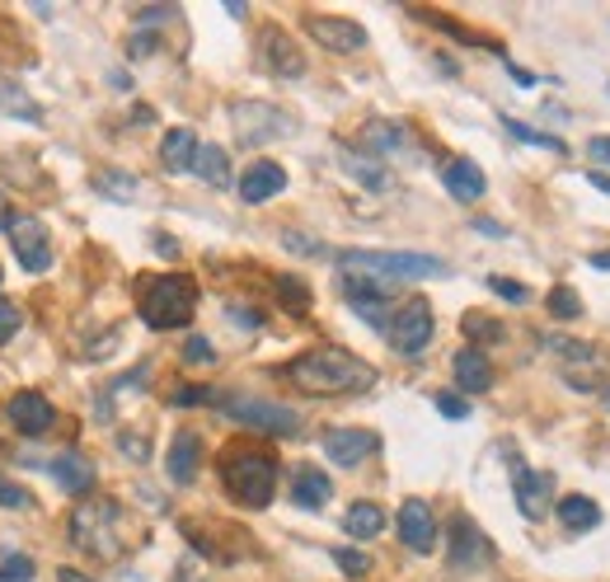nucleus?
Instances as JSON below:
<instances>
[{
	"label": "nucleus",
	"mask_w": 610,
	"mask_h": 582,
	"mask_svg": "<svg viewBox=\"0 0 610 582\" xmlns=\"http://www.w3.org/2000/svg\"><path fill=\"white\" fill-rule=\"evenodd\" d=\"M432 404H437V414H446V418H469V404L456 395V391H437V399H432Z\"/></svg>",
	"instance_id": "nucleus-37"
},
{
	"label": "nucleus",
	"mask_w": 610,
	"mask_h": 582,
	"mask_svg": "<svg viewBox=\"0 0 610 582\" xmlns=\"http://www.w3.org/2000/svg\"><path fill=\"white\" fill-rule=\"evenodd\" d=\"M399 540H404L413 554L437 550V517H432V507L423 498H409L399 507Z\"/></svg>",
	"instance_id": "nucleus-15"
},
{
	"label": "nucleus",
	"mask_w": 610,
	"mask_h": 582,
	"mask_svg": "<svg viewBox=\"0 0 610 582\" xmlns=\"http://www.w3.org/2000/svg\"><path fill=\"white\" fill-rule=\"evenodd\" d=\"M193 174H202V179L212 184V188H225V184H231V155H225L221 146H202Z\"/></svg>",
	"instance_id": "nucleus-29"
},
{
	"label": "nucleus",
	"mask_w": 610,
	"mask_h": 582,
	"mask_svg": "<svg viewBox=\"0 0 610 582\" xmlns=\"http://www.w3.org/2000/svg\"><path fill=\"white\" fill-rule=\"evenodd\" d=\"M512 488H517V507H521V517H531L540 521L550 513V493H554V474L550 470H531L521 455H512Z\"/></svg>",
	"instance_id": "nucleus-11"
},
{
	"label": "nucleus",
	"mask_w": 610,
	"mask_h": 582,
	"mask_svg": "<svg viewBox=\"0 0 610 582\" xmlns=\"http://www.w3.org/2000/svg\"><path fill=\"white\" fill-rule=\"evenodd\" d=\"M198 315V287L184 273H160L142 282V320L151 329H184Z\"/></svg>",
	"instance_id": "nucleus-5"
},
{
	"label": "nucleus",
	"mask_w": 610,
	"mask_h": 582,
	"mask_svg": "<svg viewBox=\"0 0 610 582\" xmlns=\"http://www.w3.org/2000/svg\"><path fill=\"white\" fill-rule=\"evenodd\" d=\"M277 292H282V296H291V310H296V315H306L310 296H306V287H301V282H296V277H277Z\"/></svg>",
	"instance_id": "nucleus-39"
},
{
	"label": "nucleus",
	"mask_w": 610,
	"mask_h": 582,
	"mask_svg": "<svg viewBox=\"0 0 610 582\" xmlns=\"http://www.w3.org/2000/svg\"><path fill=\"white\" fill-rule=\"evenodd\" d=\"M264 57H268V66L277 70V76H287V80H296L306 70V57H301V47H296L287 33H277V29H268L264 33Z\"/></svg>",
	"instance_id": "nucleus-24"
},
{
	"label": "nucleus",
	"mask_w": 610,
	"mask_h": 582,
	"mask_svg": "<svg viewBox=\"0 0 610 582\" xmlns=\"http://www.w3.org/2000/svg\"><path fill=\"white\" fill-rule=\"evenodd\" d=\"M95 188L103 193V198H113V202H132L136 188H142V179H136V174H122V169H99Z\"/></svg>",
	"instance_id": "nucleus-30"
},
{
	"label": "nucleus",
	"mask_w": 610,
	"mask_h": 582,
	"mask_svg": "<svg viewBox=\"0 0 610 582\" xmlns=\"http://www.w3.org/2000/svg\"><path fill=\"white\" fill-rule=\"evenodd\" d=\"M231 122H235L240 146H264V141H277V136L296 132L291 113L277 109V103H264V99H240L231 109Z\"/></svg>",
	"instance_id": "nucleus-7"
},
{
	"label": "nucleus",
	"mask_w": 610,
	"mask_h": 582,
	"mask_svg": "<svg viewBox=\"0 0 610 582\" xmlns=\"http://www.w3.org/2000/svg\"><path fill=\"white\" fill-rule=\"evenodd\" d=\"M334 563L347 578H366V573H371V559H366L362 550H347V545H343V550H334Z\"/></svg>",
	"instance_id": "nucleus-35"
},
{
	"label": "nucleus",
	"mask_w": 610,
	"mask_h": 582,
	"mask_svg": "<svg viewBox=\"0 0 610 582\" xmlns=\"http://www.w3.org/2000/svg\"><path fill=\"white\" fill-rule=\"evenodd\" d=\"M508 132H512L517 141H531V146H550L554 155H568V146H564L559 136H550V132H531V128H521L517 118H508Z\"/></svg>",
	"instance_id": "nucleus-33"
},
{
	"label": "nucleus",
	"mask_w": 610,
	"mask_h": 582,
	"mask_svg": "<svg viewBox=\"0 0 610 582\" xmlns=\"http://www.w3.org/2000/svg\"><path fill=\"white\" fill-rule=\"evenodd\" d=\"M0 226H10V207H5V193H0Z\"/></svg>",
	"instance_id": "nucleus-48"
},
{
	"label": "nucleus",
	"mask_w": 610,
	"mask_h": 582,
	"mask_svg": "<svg viewBox=\"0 0 610 582\" xmlns=\"http://www.w3.org/2000/svg\"><path fill=\"white\" fill-rule=\"evenodd\" d=\"M282 376L306 395H357L366 385H376V366L339 343H320V348H306L301 358H291L282 366Z\"/></svg>",
	"instance_id": "nucleus-1"
},
{
	"label": "nucleus",
	"mask_w": 610,
	"mask_h": 582,
	"mask_svg": "<svg viewBox=\"0 0 610 582\" xmlns=\"http://www.w3.org/2000/svg\"><path fill=\"white\" fill-rule=\"evenodd\" d=\"M132 57H146V52H155V39H151V33H132Z\"/></svg>",
	"instance_id": "nucleus-43"
},
{
	"label": "nucleus",
	"mask_w": 610,
	"mask_h": 582,
	"mask_svg": "<svg viewBox=\"0 0 610 582\" xmlns=\"http://www.w3.org/2000/svg\"><path fill=\"white\" fill-rule=\"evenodd\" d=\"M488 287H493L498 296H502V301H526V287H521V282H512V277H493V282H488Z\"/></svg>",
	"instance_id": "nucleus-40"
},
{
	"label": "nucleus",
	"mask_w": 610,
	"mask_h": 582,
	"mask_svg": "<svg viewBox=\"0 0 610 582\" xmlns=\"http://www.w3.org/2000/svg\"><path fill=\"white\" fill-rule=\"evenodd\" d=\"M362 146L376 155V161H390V155H409L413 151V136L399 118H371L362 128Z\"/></svg>",
	"instance_id": "nucleus-16"
},
{
	"label": "nucleus",
	"mask_w": 610,
	"mask_h": 582,
	"mask_svg": "<svg viewBox=\"0 0 610 582\" xmlns=\"http://www.w3.org/2000/svg\"><path fill=\"white\" fill-rule=\"evenodd\" d=\"M0 113H5V118H20V122H33V128H38V122H43V103L33 99L20 80L0 76Z\"/></svg>",
	"instance_id": "nucleus-25"
},
{
	"label": "nucleus",
	"mask_w": 610,
	"mask_h": 582,
	"mask_svg": "<svg viewBox=\"0 0 610 582\" xmlns=\"http://www.w3.org/2000/svg\"><path fill=\"white\" fill-rule=\"evenodd\" d=\"M591 268H601V273H610V250H601V254H591Z\"/></svg>",
	"instance_id": "nucleus-47"
},
{
	"label": "nucleus",
	"mask_w": 610,
	"mask_h": 582,
	"mask_svg": "<svg viewBox=\"0 0 610 582\" xmlns=\"http://www.w3.org/2000/svg\"><path fill=\"white\" fill-rule=\"evenodd\" d=\"M320 447H324V455L334 465H362L366 455H376V432H366V428H329L324 437H320Z\"/></svg>",
	"instance_id": "nucleus-14"
},
{
	"label": "nucleus",
	"mask_w": 610,
	"mask_h": 582,
	"mask_svg": "<svg viewBox=\"0 0 610 582\" xmlns=\"http://www.w3.org/2000/svg\"><path fill=\"white\" fill-rule=\"evenodd\" d=\"M475 231H484V235H493V240H498V235H508V231H502L498 221H475Z\"/></svg>",
	"instance_id": "nucleus-46"
},
{
	"label": "nucleus",
	"mask_w": 610,
	"mask_h": 582,
	"mask_svg": "<svg viewBox=\"0 0 610 582\" xmlns=\"http://www.w3.org/2000/svg\"><path fill=\"white\" fill-rule=\"evenodd\" d=\"M5 418H10V428L14 432H24V437H43L52 422H57V409H52V399L38 395V391H20V395H10L5 404Z\"/></svg>",
	"instance_id": "nucleus-13"
},
{
	"label": "nucleus",
	"mask_w": 610,
	"mask_h": 582,
	"mask_svg": "<svg viewBox=\"0 0 610 582\" xmlns=\"http://www.w3.org/2000/svg\"><path fill=\"white\" fill-rule=\"evenodd\" d=\"M198 136L188 132V128H174V132H165V141H160V165L169 169V174H184V169H193L198 165Z\"/></svg>",
	"instance_id": "nucleus-23"
},
{
	"label": "nucleus",
	"mask_w": 610,
	"mask_h": 582,
	"mask_svg": "<svg viewBox=\"0 0 610 582\" xmlns=\"http://www.w3.org/2000/svg\"><path fill=\"white\" fill-rule=\"evenodd\" d=\"M287 188V169L277 165V161H254L249 169L240 174V198L249 202V207H258V202H268V198H277V193Z\"/></svg>",
	"instance_id": "nucleus-17"
},
{
	"label": "nucleus",
	"mask_w": 610,
	"mask_h": 582,
	"mask_svg": "<svg viewBox=\"0 0 610 582\" xmlns=\"http://www.w3.org/2000/svg\"><path fill=\"white\" fill-rule=\"evenodd\" d=\"M0 507H29V493L20 484H5L0 480Z\"/></svg>",
	"instance_id": "nucleus-41"
},
{
	"label": "nucleus",
	"mask_w": 610,
	"mask_h": 582,
	"mask_svg": "<svg viewBox=\"0 0 610 582\" xmlns=\"http://www.w3.org/2000/svg\"><path fill=\"white\" fill-rule=\"evenodd\" d=\"M386 333H390V348L399 352V358H418V352L432 343V333H437L432 306L423 301V296H409V301H399Z\"/></svg>",
	"instance_id": "nucleus-8"
},
{
	"label": "nucleus",
	"mask_w": 610,
	"mask_h": 582,
	"mask_svg": "<svg viewBox=\"0 0 610 582\" xmlns=\"http://www.w3.org/2000/svg\"><path fill=\"white\" fill-rule=\"evenodd\" d=\"M212 404L225 418H235L240 428H254V432H268V437L301 432V414L287 409V404H273V399H258V395H217Z\"/></svg>",
	"instance_id": "nucleus-6"
},
{
	"label": "nucleus",
	"mask_w": 610,
	"mask_h": 582,
	"mask_svg": "<svg viewBox=\"0 0 610 582\" xmlns=\"http://www.w3.org/2000/svg\"><path fill=\"white\" fill-rule=\"evenodd\" d=\"M606 404H610V391H606Z\"/></svg>",
	"instance_id": "nucleus-49"
},
{
	"label": "nucleus",
	"mask_w": 610,
	"mask_h": 582,
	"mask_svg": "<svg viewBox=\"0 0 610 582\" xmlns=\"http://www.w3.org/2000/svg\"><path fill=\"white\" fill-rule=\"evenodd\" d=\"M442 184H446V193L456 202H479L488 193V179H484V169L475 161H446L442 165Z\"/></svg>",
	"instance_id": "nucleus-20"
},
{
	"label": "nucleus",
	"mask_w": 610,
	"mask_h": 582,
	"mask_svg": "<svg viewBox=\"0 0 610 582\" xmlns=\"http://www.w3.org/2000/svg\"><path fill=\"white\" fill-rule=\"evenodd\" d=\"M550 315H554V320H578V315H583L578 292H573V287H554L550 292Z\"/></svg>",
	"instance_id": "nucleus-31"
},
{
	"label": "nucleus",
	"mask_w": 610,
	"mask_h": 582,
	"mask_svg": "<svg viewBox=\"0 0 610 582\" xmlns=\"http://www.w3.org/2000/svg\"><path fill=\"white\" fill-rule=\"evenodd\" d=\"M329 493H334V484H329V474L315 470V465H296L291 470V503L306 507V513H320V507L329 503Z\"/></svg>",
	"instance_id": "nucleus-21"
},
{
	"label": "nucleus",
	"mask_w": 610,
	"mask_h": 582,
	"mask_svg": "<svg viewBox=\"0 0 610 582\" xmlns=\"http://www.w3.org/2000/svg\"><path fill=\"white\" fill-rule=\"evenodd\" d=\"M221 484L244 507H268L277 493V455L264 447H231L221 455Z\"/></svg>",
	"instance_id": "nucleus-3"
},
{
	"label": "nucleus",
	"mask_w": 610,
	"mask_h": 582,
	"mask_svg": "<svg viewBox=\"0 0 610 582\" xmlns=\"http://www.w3.org/2000/svg\"><path fill=\"white\" fill-rule=\"evenodd\" d=\"M306 33L329 52H362L366 47V29L357 20H343V14H306Z\"/></svg>",
	"instance_id": "nucleus-12"
},
{
	"label": "nucleus",
	"mask_w": 610,
	"mask_h": 582,
	"mask_svg": "<svg viewBox=\"0 0 610 582\" xmlns=\"http://www.w3.org/2000/svg\"><path fill=\"white\" fill-rule=\"evenodd\" d=\"M198 465H202V437H198L193 428L174 432L169 455H165L169 480H174V484H193V480H198Z\"/></svg>",
	"instance_id": "nucleus-18"
},
{
	"label": "nucleus",
	"mask_w": 610,
	"mask_h": 582,
	"mask_svg": "<svg viewBox=\"0 0 610 582\" xmlns=\"http://www.w3.org/2000/svg\"><path fill=\"white\" fill-rule=\"evenodd\" d=\"M451 372H456V385L465 395H484L488 385H493V362H488L484 348H461L456 362H451Z\"/></svg>",
	"instance_id": "nucleus-19"
},
{
	"label": "nucleus",
	"mask_w": 610,
	"mask_h": 582,
	"mask_svg": "<svg viewBox=\"0 0 610 582\" xmlns=\"http://www.w3.org/2000/svg\"><path fill=\"white\" fill-rule=\"evenodd\" d=\"M52 480L62 484V493H76V498H85V493L95 488V461L80 451H62L57 461H52Z\"/></svg>",
	"instance_id": "nucleus-22"
},
{
	"label": "nucleus",
	"mask_w": 610,
	"mask_h": 582,
	"mask_svg": "<svg viewBox=\"0 0 610 582\" xmlns=\"http://www.w3.org/2000/svg\"><path fill=\"white\" fill-rule=\"evenodd\" d=\"M461 325H465V333H469L475 343H502V325L488 320V315H465Z\"/></svg>",
	"instance_id": "nucleus-32"
},
{
	"label": "nucleus",
	"mask_w": 610,
	"mask_h": 582,
	"mask_svg": "<svg viewBox=\"0 0 610 582\" xmlns=\"http://www.w3.org/2000/svg\"><path fill=\"white\" fill-rule=\"evenodd\" d=\"M446 563H451L456 573H475V569H484V563H493V540H488L469 517H456V521H451V550H446Z\"/></svg>",
	"instance_id": "nucleus-10"
},
{
	"label": "nucleus",
	"mask_w": 610,
	"mask_h": 582,
	"mask_svg": "<svg viewBox=\"0 0 610 582\" xmlns=\"http://www.w3.org/2000/svg\"><path fill=\"white\" fill-rule=\"evenodd\" d=\"M554 513H559V521L568 526V531H591V526L601 521V507L587 498V493H564L559 503H554Z\"/></svg>",
	"instance_id": "nucleus-26"
},
{
	"label": "nucleus",
	"mask_w": 610,
	"mask_h": 582,
	"mask_svg": "<svg viewBox=\"0 0 610 582\" xmlns=\"http://www.w3.org/2000/svg\"><path fill=\"white\" fill-rule=\"evenodd\" d=\"M587 155H591L597 165H610V136H591V141H587Z\"/></svg>",
	"instance_id": "nucleus-42"
},
{
	"label": "nucleus",
	"mask_w": 610,
	"mask_h": 582,
	"mask_svg": "<svg viewBox=\"0 0 610 582\" xmlns=\"http://www.w3.org/2000/svg\"><path fill=\"white\" fill-rule=\"evenodd\" d=\"M184 362H193V366H212V362H217V348L207 343V339H188Z\"/></svg>",
	"instance_id": "nucleus-38"
},
{
	"label": "nucleus",
	"mask_w": 610,
	"mask_h": 582,
	"mask_svg": "<svg viewBox=\"0 0 610 582\" xmlns=\"http://www.w3.org/2000/svg\"><path fill=\"white\" fill-rule=\"evenodd\" d=\"M343 273L371 277V282H423V277H442L446 263L432 254H413V250H343L339 254Z\"/></svg>",
	"instance_id": "nucleus-4"
},
{
	"label": "nucleus",
	"mask_w": 610,
	"mask_h": 582,
	"mask_svg": "<svg viewBox=\"0 0 610 582\" xmlns=\"http://www.w3.org/2000/svg\"><path fill=\"white\" fill-rule=\"evenodd\" d=\"M343 169L353 174L357 184H366L371 193H386L390 188V169H380L371 155H357V151H343Z\"/></svg>",
	"instance_id": "nucleus-28"
},
{
	"label": "nucleus",
	"mask_w": 610,
	"mask_h": 582,
	"mask_svg": "<svg viewBox=\"0 0 610 582\" xmlns=\"http://www.w3.org/2000/svg\"><path fill=\"white\" fill-rule=\"evenodd\" d=\"M33 578V559L29 554H10L0 563V582H29Z\"/></svg>",
	"instance_id": "nucleus-36"
},
{
	"label": "nucleus",
	"mask_w": 610,
	"mask_h": 582,
	"mask_svg": "<svg viewBox=\"0 0 610 582\" xmlns=\"http://www.w3.org/2000/svg\"><path fill=\"white\" fill-rule=\"evenodd\" d=\"M343 531L353 540H376L380 531H386V513H380L376 503H353L343 517Z\"/></svg>",
	"instance_id": "nucleus-27"
},
{
	"label": "nucleus",
	"mask_w": 610,
	"mask_h": 582,
	"mask_svg": "<svg viewBox=\"0 0 610 582\" xmlns=\"http://www.w3.org/2000/svg\"><path fill=\"white\" fill-rule=\"evenodd\" d=\"M5 235H10L14 259H20L24 273H47L52 268V235L43 231L38 217H10Z\"/></svg>",
	"instance_id": "nucleus-9"
},
{
	"label": "nucleus",
	"mask_w": 610,
	"mask_h": 582,
	"mask_svg": "<svg viewBox=\"0 0 610 582\" xmlns=\"http://www.w3.org/2000/svg\"><path fill=\"white\" fill-rule=\"evenodd\" d=\"M71 545H76V550H85L90 559L113 563V559L127 554L132 521H127V513H122L113 498H85L71 513Z\"/></svg>",
	"instance_id": "nucleus-2"
},
{
	"label": "nucleus",
	"mask_w": 610,
	"mask_h": 582,
	"mask_svg": "<svg viewBox=\"0 0 610 582\" xmlns=\"http://www.w3.org/2000/svg\"><path fill=\"white\" fill-rule=\"evenodd\" d=\"M57 582H95V578L80 573V569H57Z\"/></svg>",
	"instance_id": "nucleus-45"
},
{
	"label": "nucleus",
	"mask_w": 610,
	"mask_h": 582,
	"mask_svg": "<svg viewBox=\"0 0 610 582\" xmlns=\"http://www.w3.org/2000/svg\"><path fill=\"white\" fill-rule=\"evenodd\" d=\"M122 451H132V461H146V437H122Z\"/></svg>",
	"instance_id": "nucleus-44"
},
{
	"label": "nucleus",
	"mask_w": 610,
	"mask_h": 582,
	"mask_svg": "<svg viewBox=\"0 0 610 582\" xmlns=\"http://www.w3.org/2000/svg\"><path fill=\"white\" fill-rule=\"evenodd\" d=\"M20 329H24V310L14 306V301H5V296H0V348H5Z\"/></svg>",
	"instance_id": "nucleus-34"
}]
</instances>
